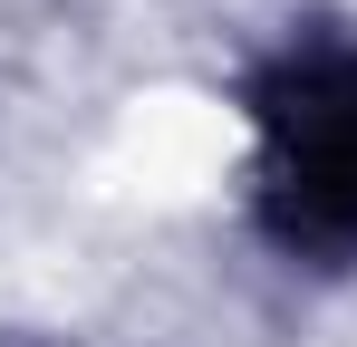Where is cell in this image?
Instances as JSON below:
<instances>
[{"label":"cell","instance_id":"obj_1","mask_svg":"<svg viewBox=\"0 0 357 347\" xmlns=\"http://www.w3.org/2000/svg\"><path fill=\"white\" fill-rule=\"evenodd\" d=\"M261 222L309 261H357V49H319L261 87Z\"/></svg>","mask_w":357,"mask_h":347}]
</instances>
